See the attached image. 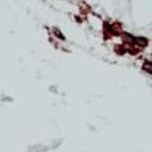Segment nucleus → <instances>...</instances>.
I'll list each match as a JSON object with an SVG mask.
<instances>
[{"label": "nucleus", "mask_w": 152, "mask_h": 152, "mask_svg": "<svg viewBox=\"0 0 152 152\" xmlns=\"http://www.w3.org/2000/svg\"><path fill=\"white\" fill-rule=\"evenodd\" d=\"M144 70L152 73V62H146V63H144Z\"/></svg>", "instance_id": "obj_2"}, {"label": "nucleus", "mask_w": 152, "mask_h": 152, "mask_svg": "<svg viewBox=\"0 0 152 152\" xmlns=\"http://www.w3.org/2000/svg\"><path fill=\"white\" fill-rule=\"evenodd\" d=\"M115 50H116V52L119 53V54H123V53L126 52V50H124V49L122 48V46H115Z\"/></svg>", "instance_id": "obj_3"}, {"label": "nucleus", "mask_w": 152, "mask_h": 152, "mask_svg": "<svg viewBox=\"0 0 152 152\" xmlns=\"http://www.w3.org/2000/svg\"><path fill=\"white\" fill-rule=\"evenodd\" d=\"M147 38H144V37H138V38H135V43L134 44H136V45H139V46H146L147 45Z\"/></svg>", "instance_id": "obj_1"}]
</instances>
